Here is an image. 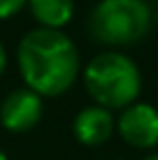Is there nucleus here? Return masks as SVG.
Instances as JSON below:
<instances>
[{
  "label": "nucleus",
  "mask_w": 158,
  "mask_h": 160,
  "mask_svg": "<svg viewBox=\"0 0 158 160\" xmlns=\"http://www.w3.org/2000/svg\"><path fill=\"white\" fill-rule=\"evenodd\" d=\"M18 67L24 87L41 98H59L76 82L80 54L76 43L52 28H33L18 43Z\"/></svg>",
  "instance_id": "f257e3e1"
},
{
  "label": "nucleus",
  "mask_w": 158,
  "mask_h": 160,
  "mask_svg": "<svg viewBox=\"0 0 158 160\" xmlns=\"http://www.w3.org/2000/svg\"><path fill=\"white\" fill-rule=\"evenodd\" d=\"M82 82L93 104L106 110H124L139 100L143 80L139 65L130 56L108 50L87 63Z\"/></svg>",
  "instance_id": "f03ea898"
},
{
  "label": "nucleus",
  "mask_w": 158,
  "mask_h": 160,
  "mask_svg": "<svg viewBox=\"0 0 158 160\" xmlns=\"http://www.w3.org/2000/svg\"><path fill=\"white\" fill-rule=\"evenodd\" d=\"M89 35L95 43L119 48L147 37L152 9L145 0H100L89 15Z\"/></svg>",
  "instance_id": "7ed1b4c3"
},
{
  "label": "nucleus",
  "mask_w": 158,
  "mask_h": 160,
  "mask_svg": "<svg viewBox=\"0 0 158 160\" xmlns=\"http://www.w3.org/2000/svg\"><path fill=\"white\" fill-rule=\"evenodd\" d=\"M115 128L130 147L154 149L158 145V108L147 102H134L121 110Z\"/></svg>",
  "instance_id": "20e7f679"
},
{
  "label": "nucleus",
  "mask_w": 158,
  "mask_h": 160,
  "mask_svg": "<svg viewBox=\"0 0 158 160\" xmlns=\"http://www.w3.org/2000/svg\"><path fill=\"white\" fill-rule=\"evenodd\" d=\"M43 117V98L28 87L13 89L0 104V123L13 134L30 132Z\"/></svg>",
  "instance_id": "39448f33"
},
{
  "label": "nucleus",
  "mask_w": 158,
  "mask_h": 160,
  "mask_svg": "<svg viewBox=\"0 0 158 160\" xmlns=\"http://www.w3.org/2000/svg\"><path fill=\"white\" fill-rule=\"evenodd\" d=\"M72 132L80 145H87V147L104 145L115 132V117L110 110L98 106V104L84 106L74 117Z\"/></svg>",
  "instance_id": "423d86ee"
},
{
  "label": "nucleus",
  "mask_w": 158,
  "mask_h": 160,
  "mask_svg": "<svg viewBox=\"0 0 158 160\" xmlns=\"http://www.w3.org/2000/svg\"><path fill=\"white\" fill-rule=\"evenodd\" d=\"M26 7L41 28L61 30L74 18V0H28Z\"/></svg>",
  "instance_id": "0eeeda50"
},
{
  "label": "nucleus",
  "mask_w": 158,
  "mask_h": 160,
  "mask_svg": "<svg viewBox=\"0 0 158 160\" xmlns=\"http://www.w3.org/2000/svg\"><path fill=\"white\" fill-rule=\"evenodd\" d=\"M26 4L28 0H0V20H9L18 15Z\"/></svg>",
  "instance_id": "6e6552de"
},
{
  "label": "nucleus",
  "mask_w": 158,
  "mask_h": 160,
  "mask_svg": "<svg viewBox=\"0 0 158 160\" xmlns=\"http://www.w3.org/2000/svg\"><path fill=\"white\" fill-rule=\"evenodd\" d=\"M4 67H7V50H4V46L0 43V76L4 74Z\"/></svg>",
  "instance_id": "1a4fd4ad"
},
{
  "label": "nucleus",
  "mask_w": 158,
  "mask_h": 160,
  "mask_svg": "<svg viewBox=\"0 0 158 160\" xmlns=\"http://www.w3.org/2000/svg\"><path fill=\"white\" fill-rule=\"evenodd\" d=\"M143 160H158V154H147Z\"/></svg>",
  "instance_id": "9d476101"
},
{
  "label": "nucleus",
  "mask_w": 158,
  "mask_h": 160,
  "mask_svg": "<svg viewBox=\"0 0 158 160\" xmlns=\"http://www.w3.org/2000/svg\"><path fill=\"white\" fill-rule=\"evenodd\" d=\"M0 160H9V158H7V154H4L2 149H0Z\"/></svg>",
  "instance_id": "9b49d317"
},
{
  "label": "nucleus",
  "mask_w": 158,
  "mask_h": 160,
  "mask_svg": "<svg viewBox=\"0 0 158 160\" xmlns=\"http://www.w3.org/2000/svg\"><path fill=\"white\" fill-rule=\"evenodd\" d=\"M145 2H147V0H145Z\"/></svg>",
  "instance_id": "f8f14e48"
}]
</instances>
